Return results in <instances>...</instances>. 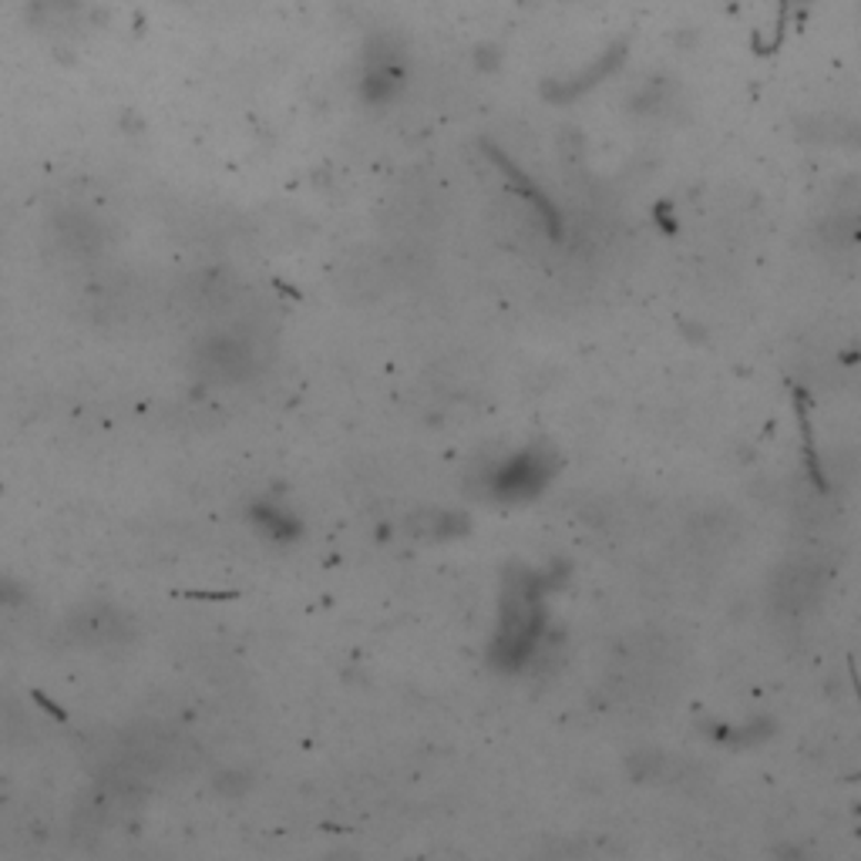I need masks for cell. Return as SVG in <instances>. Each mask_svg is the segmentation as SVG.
Instances as JSON below:
<instances>
[{"mask_svg": "<svg viewBox=\"0 0 861 861\" xmlns=\"http://www.w3.org/2000/svg\"><path fill=\"white\" fill-rule=\"evenodd\" d=\"M549 471H542V458H511V465L501 471L498 478V491L501 495H526L542 488Z\"/></svg>", "mask_w": 861, "mask_h": 861, "instance_id": "obj_1", "label": "cell"}]
</instances>
